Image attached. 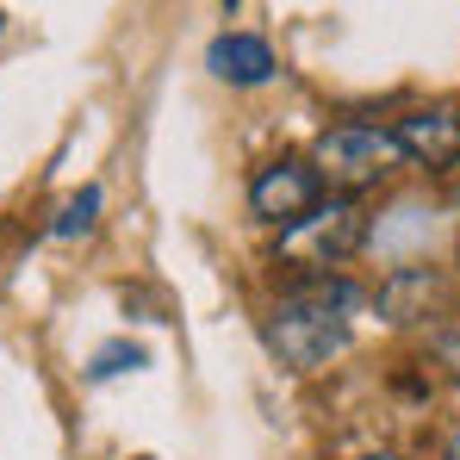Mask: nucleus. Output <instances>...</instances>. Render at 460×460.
Listing matches in <instances>:
<instances>
[{
  "label": "nucleus",
  "mask_w": 460,
  "mask_h": 460,
  "mask_svg": "<svg viewBox=\"0 0 460 460\" xmlns=\"http://www.w3.org/2000/svg\"><path fill=\"white\" fill-rule=\"evenodd\" d=\"M225 6H236V0H225Z\"/></svg>",
  "instance_id": "13"
},
{
  "label": "nucleus",
  "mask_w": 460,
  "mask_h": 460,
  "mask_svg": "<svg viewBox=\"0 0 460 460\" xmlns=\"http://www.w3.org/2000/svg\"><path fill=\"white\" fill-rule=\"evenodd\" d=\"M448 460H460V436H455V442H448Z\"/></svg>",
  "instance_id": "11"
},
{
  "label": "nucleus",
  "mask_w": 460,
  "mask_h": 460,
  "mask_svg": "<svg viewBox=\"0 0 460 460\" xmlns=\"http://www.w3.org/2000/svg\"><path fill=\"white\" fill-rule=\"evenodd\" d=\"M137 361H144V349L112 342V349H100V355H93V380H112V374H125V367H137Z\"/></svg>",
  "instance_id": "9"
},
{
  "label": "nucleus",
  "mask_w": 460,
  "mask_h": 460,
  "mask_svg": "<svg viewBox=\"0 0 460 460\" xmlns=\"http://www.w3.org/2000/svg\"><path fill=\"white\" fill-rule=\"evenodd\" d=\"M436 361H442V367L460 380V336H442V342H436Z\"/></svg>",
  "instance_id": "10"
},
{
  "label": "nucleus",
  "mask_w": 460,
  "mask_h": 460,
  "mask_svg": "<svg viewBox=\"0 0 460 460\" xmlns=\"http://www.w3.org/2000/svg\"><path fill=\"white\" fill-rule=\"evenodd\" d=\"M404 162H411L404 144H398L392 131H380V125H336V131H323L317 150H311L317 181H330V187H342V193L380 187V181H392Z\"/></svg>",
  "instance_id": "2"
},
{
  "label": "nucleus",
  "mask_w": 460,
  "mask_h": 460,
  "mask_svg": "<svg viewBox=\"0 0 460 460\" xmlns=\"http://www.w3.org/2000/svg\"><path fill=\"white\" fill-rule=\"evenodd\" d=\"M361 236H367L361 206H355L349 193H336V199H317L299 225L280 230V255H287L293 268H305V274H330L336 261H349V255L361 249Z\"/></svg>",
  "instance_id": "3"
},
{
  "label": "nucleus",
  "mask_w": 460,
  "mask_h": 460,
  "mask_svg": "<svg viewBox=\"0 0 460 460\" xmlns=\"http://www.w3.org/2000/svg\"><path fill=\"white\" fill-rule=\"evenodd\" d=\"M349 311H355V287L349 280H317L305 293L280 299L268 317V349L287 361V367H323L342 342H349Z\"/></svg>",
  "instance_id": "1"
},
{
  "label": "nucleus",
  "mask_w": 460,
  "mask_h": 460,
  "mask_svg": "<svg viewBox=\"0 0 460 460\" xmlns=\"http://www.w3.org/2000/svg\"><path fill=\"white\" fill-rule=\"evenodd\" d=\"M367 460H392V455H367Z\"/></svg>",
  "instance_id": "12"
},
{
  "label": "nucleus",
  "mask_w": 460,
  "mask_h": 460,
  "mask_svg": "<svg viewBox=\"0 0 460 460\" xmlns=\"http://www.w3.org/2000/svg\"><path fill=\"white\" fill-rule=\"evenodd\" d=\"M93 212H100V187L69 193V199L57 206V218H50V236H87V230H93Z\"/></svg>",
  "instance_id": "8"
},
{
  "label": "nucleus",
  "mask_w": 460,
  "mask_h": 460,
  "mask_svg": "<svg viewBox=\"0 0 460 460\" xmlns=\"http://www.w3.org/2000/svg\"><path fill=\"white\" fill-rule=\"evenodd\" d=\"M317 168L299 162V155H280V162H268L255 181H249V206H255V218H268V225H299L311 206H317Z\"/></svg>",
  "instance_id": "4"
},
{
  "label": "nucleus",
  "mask_w": 460,
  "mask_h": 460,
  "mask_svg": "<svg viewBox=\"0 0 460 460\" xmlns=\"http://www.w3.org/2000/svg\"><path fill=\"white\" fill-rule=\"evenodd\" d=\"M417 299H436V274L429 268H404V274H392L380 287V311L392 323H411L417 317Z\"/></svg>",
  "instance_id": "7"
},
{
  "label": "nucleus",
  "mask_w": 460,
  "mask_h": 460,
  "mask_svg": "<svg viewBox=\"0 0 460 460\" xmlns=\"http://www.w3.org/2000/svg\"><path fill=\"white\" fill-rule=\"evenodd\" d=\"M206 63H212V75H218V81H236V87H255V81L274 75V50H268L261 38H249V31L218 38Z\"/></svg>",
  "instance_id": "6"
},
{
  "label": "nucleus",
  "mask_w": 460,
  "mask_h": 460,
  "mask_svg": "<svg viewBox=\"0 0 460 460\" xmlns=\"http://www.w3.org/2000/svg\"><path fill=\"white\" fill-rule=\"evenodd\" d=\"M411 162H429V168H448L460 155V112H442V106H429V112H411L398 131H392Z\"/></svg>",
  "instance_id": "5"
}]
</instances>
